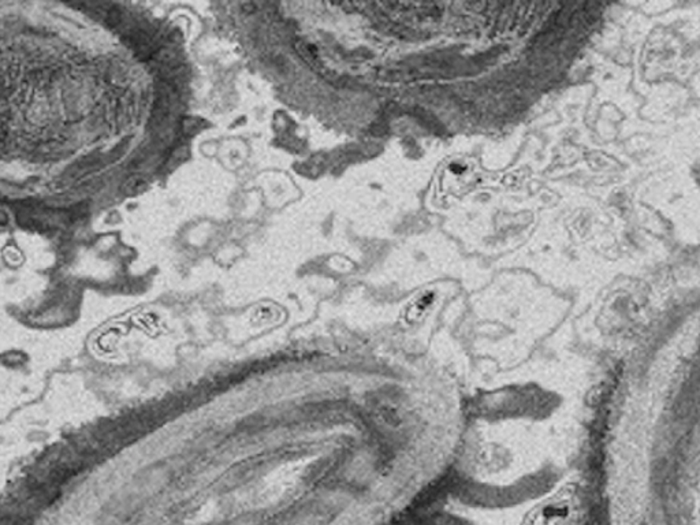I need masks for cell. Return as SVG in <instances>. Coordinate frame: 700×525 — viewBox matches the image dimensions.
I'll use <instances>...</instances> for the list:
<instances>
[]
</instances>
